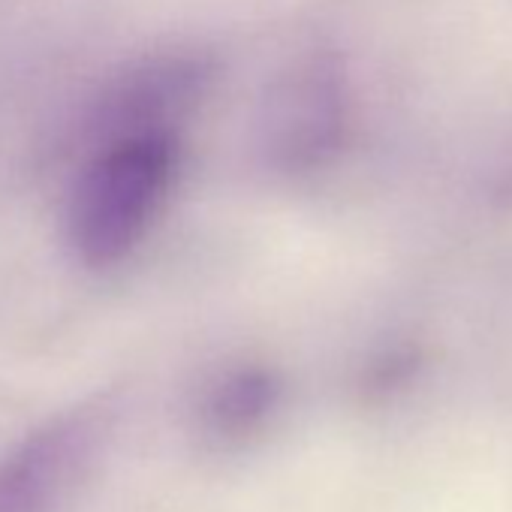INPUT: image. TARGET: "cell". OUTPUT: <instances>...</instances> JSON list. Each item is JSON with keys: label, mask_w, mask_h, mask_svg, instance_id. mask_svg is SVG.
I'll return each instance as SVG.
<instances>
[{"label": "cell", "mask_w": 512, "mask_h": 512, "mask_svg": "<svg viewBox=\"0 0 512 512\" xmlns=\"http://www.w3.org/2000/svg\"><path fill=\"white\" fill-rule=\"evenodd\" d=\"M115 431L106 398L52 413L0 455V512H61L100 470Z\"/></svg>", "instance_id": "cell-2"}, {"label": "cell", "mask_w": 512, "mask_h": 512, "mask_svg": "<svg viewBox=\"0 0 512 512\" xmlns=\"http://www.w3.org/2000/svg\"><path fill=\"white\" fill-rule=\"evenodd\" d=\"M278 401V380L266 371H238L214 386L205 401V425L220 440H241L256 431Z\"/></svg>", "instance_id": "cell-3"}, {"label": "cell", "mask_w": 512, "mask_h": 512, "mask_svg": "<svg viewBox=\"0 0 512 512\" xmlns=\"http://www.w3.org/2000/svg\"><path fill=\"white\" fill-rule=\"evenodd\" d=\"M178 169L172 130L130 133L82 151L64 205V235L85 269L124 263L157 220Z\"/></svg>", "instance_id": "cell-1"}]
</instances>
